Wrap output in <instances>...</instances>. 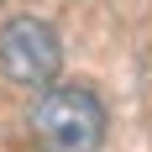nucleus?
<instances>
[{
    "instance_id": "f03ea898",
    "label": "nucleus",
    "mask_w": 152,
    "mask_h": 152,
    "mask_svg": "<svg viewBox=\"0 0 152 152\" xmlns=\"http://www.w3.org/2000/svg\"><path fill=\"white\" fill-rule=\"evenodd\" d=\"M0 68L11 84H26V89H47L63 68V42L58 31L47 26L42 16H16L0 26Z\"/></svg>"
},
{
    "instance_id": "f257e3e1",
    "label": "nucleus",
    "mask_w": 152,
    "mask_h": 152,
    "mask_svg": "<svg viewBox=\"0 0 152 152\" xmlns=\"http://www.w3.org/2000/svg\"><path fill=\"white\" fill-rule=\"evenodd\" d=\"M26 121L42 152H100L105 147V105L79 84H47Z\"/></svg>"
}]
</instances>
